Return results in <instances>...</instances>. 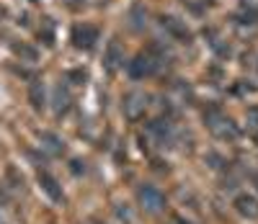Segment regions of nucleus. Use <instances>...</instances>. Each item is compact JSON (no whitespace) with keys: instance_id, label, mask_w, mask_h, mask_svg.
Wrapping results in <instances>:
<instances>
[{"instance_id":"nucleus-4","label":"nucleus","mask_w":258,"mask_h":224,"mask_svg":"<svg viewBox=\"0 0 258 224\" xmlns=\"http://www.w3.org/2000/svg\"><path fill=\"white\" fill-rule=\"evenodd\" d=\"M98 29L93 24H75L73 26V34H70V41H73V47L75 49H83V52H88L96 47V41H98Z\"/></svg>"},{"instance_id":"nucleus-23","label":"nucleus","mask_w":258,"mask_h":224,"mask_svg":"<svg viewBox=\"0 0 258 224\" xmlns=\"http://www.w3.org/2000/svg\"><path fill=\"white\" fill-rule=\"evenodd\" d=\"M116 216H119L121 221H129V219H132V216H129V211H126V209H121V204L116 206Z\"/></svg>"},{"instance_id":"nucleus-17","label":"nucleus","mask_w":258,"mask_h":224,"mask_svg":"<svg viewBox=\"0 0 258 224\" xmlns=\"http://www.w3.org/2000/svg\"><path fill=\"white\" fill-rule=\"evenodd\" d=\"M235 21H238L240 26H255V24H258V11H255L253 6H250V8H243Z\"/></svg>"},{"instance_id":"nucleus-15","label":"nucleus","mask_w":258,"mask_h":224,"mask_svg":"<svg viewBox=\"0 0 258 224\" xmlns=\"http://www.w3.org/2000/svg\"><path fill=\"white\" fill-rule=\"evenodd\" d=\"M6 178L11 181V188H16V191H21V193L26 191V181H24V175L16 170V165H8V168H6Z\"/></svg>"},{"instance_id":"nucleus-25","label":"nucleus","mask_w":258,"mask_h":224,"mask_svg":"<svg viewBox=\"0 0 258 224\" xmlns=\"http://www.w3.org/2000/svg\"><path fill=\"white\" fill-rule=\"evenodd\" d=\"M173 224H191V221H186L183 216H176V219H173Z\"/></svg>"},{"instance_id":"nucleus-16","label":"nucleus","mask_w":258,"mask_h":224,"mask_svg":"<svg viewBox=\"0 0 258 224\" xmlns=\"http://www.w3.org/2000/svg\"><path fill=\"white\" fill-rule=\"evenodd\" d=\"M13 54L21 57L24 62H36L39 59V52L34 47H29V44H13Z\"/></svg>"},{"instance_id":"nucleus-1","label":"nucleus","mask_w":258,"mask_h":224,"mask_svg":"<svg viewBox=\"0 0 258 224\" xmlns=\"http://www.w3.org/2000/svg\"><path fill=\"white\" fill-rule=\"evenodd\" d=\"M163 64L160 57V47H150L145 52H140L132 62H126V72L132 80H145V78H153Z\"/></svg>"},{"instance_id":"nucleus-7","label":"nucleus","mask_w":258,"mask_h":224,"mask_svg":"<svg viewBox=\"0 0 258 224\" xmlns=\"http://www.w3.org/2000/svg\"><path fill=\"white\" fill-rule=\"evenodd\" d=\"M160 26L173 36L176 41H183V44H188L191 41V29L186 26V21H181V18H176V16H160Z\"/></svg>"},{"instance_id":"nucleus-24","label":"nucleus","mask_w":258,"mask_h":224,"mask_svg":"<svg viewBox=\"0 0 258 224\" xmlns=\"http://www.w3.org/2000/svg\"><path fill=\"white\" fill-rule=\"evenodd\" d=\"M64 3H68L73 11H78V8H83V6H85V0H64Z\"/></svg>"},{"instance_id":"nucleus-22","label":"nucleus","mask_w":258,"mask_h":224,"mask_svg":"<svg viewBox=\"0 0 258 224\" xmlns=\"http://www.w3.org/2000/svg\"><path fill=\"white\" fill-rule=\"evenodd\" d=\"M70 165H73V168H70V170H73V173H75V175H80V173H85V165H83V163H80V160H73V163H70Z\"/></svg>"},{"instance_id":"nucleus-14","label":"nucleus","mask_w":258,"mask_h":224,"mask_svg":"<svg viewBox=\"0 0 258 224\" xmlns=\"http://www.w3.org/2000/svg\"><path fill=\"white\" fill-rule=\"evenodd\" d=\"M52 103H54V114H57V116H62L64 111L70 108V91H68V88H64L62 83H59V85L54 88V96H52Z\"/></svg>"},{"instance_id":"nucleus-10","label":"nucleus","mask_w":258,"mask_h":224,"mask_svg":"<svg viewBox=\"0 0 258 224\" xmlns=\"http://www.w3.org/2000/svg\"><path fill=\"white\" fill-rule=\"evenodd\" d=\"M232 206L243 219H250V221L258 219V198L250 196V193H238L235 201H232Z\"/></svg>"},{"instance_id":"nucleus-5","label":"nucleus","mask_w":258,"mask_h":224,"mask_svg":"<svg viewBox=\"0 0 258 224\" xmlns=\"http://www.w3.org/2000/svg\"><path fill=\"white\" fill-rule=\"evenodd\" d=\"M150 98L145 96V93H140V91H132V93H126L124 96V101H121V111H124V116L129 119V121H140L142 116H145V111H147V103Z\"/></svg>"},{"instance_id":"nucleus-18","label":"nucleus","mask_w":258,"mask_h":224,"mask_svg":"<svg viewBox=\"0 0 258 224\" xmlns=\"http://www.w3.org/2000/svg\"><path fill=\"white\" fill-rule=\"evenodd\" d=\"M39 39H44L47 47L54 44V31H52V21L49 18H44V29H39Z\"/></svg>"},{"instance_id":"nucleus-12","label":"nucleus","mask_w":258,"mask_h":224,"mask_svg":"<svg viewBox=\"0 0 258 224\" xmlns=\"http://www.w3.org/2000/svg\"><path fill=\"white\" fill-rule=\"evenodd\" d=\"M41 147H44L49 155H54V158H59V155H64V139L59 137V134L54 131H41Z\"/></svg>"},{"instance_id":"nucleus-19","label":"nucleus","mask_w":258,"mask_h":224,"mask_svg":"<svg viewBox=\"0 0 258 224\" xmlns=\"http://www.w3.org/2000/svg\"><path fill=\"white\" fill-rule=\"evenodd\" d=\"M183 3H186L191 11H197V13H199V11H204L207 6H212V0H183Z\"/></svg>"},{"instance_id":"nucleus-26","label":"nucleus","mask_w":258,"mask_h":224,"mask_svg":"<svg viewBox=\"0 0 258 224\" xmlns=\"http://www.w3.org/2000/svg\"><path fill=\"white\" fill-rule=\"evenodd\" d=\"M255 139H258V129H255Z\"/></svg>"},{"instance_id":"nucleus-2","label":"nucleus","mask_w":258,"mask_h":224,"mask_svg":"<svg viewBox=\"0 0 258 224\" xmlns=\"http://www.w3.org/2000/svg\"><path fill=\"white\" fill-rule=\"evenodd\" d=\"M204 121H207L209 131L217 139H222V142H235V139L240 137V126L235 124L230 116H225L222 111H217V108H209L207 114H204Z\"/></svg>"},{"instance_id":"nucleus-27","label":"nucleus","mask_w":258,"mask_h":224,"mask_svg":"<svg viewBox=\"0 0 258 224\" xmlns=\"http://www.w3.org/2000/svg\"><path fill=\"white\" fill-rule=\"evenodd\" d=\"M0 224H6V221H3V219H0Z\"/></svg>"},{"instance_id":"nucleus-20","label":"nucleus","mask_w":258,"mask_h":224,"mask_svg":"<svg viewBox=\"0 0 258 224\" xmlns=\"http://www.w3.org/2000/svg\"><path fill=\"white\" fill-rule=\"evenodd\" d=\"M68 78H70V80H75V85H80V83H85V78H88V75H85V70H73Z\"/></svg>"},{"instance_id":"nucleus-13","label":"nucleus","mask_w":258,"mask_h":224,"mask_svg":"<svg viewBox=\"0 0 258 224\" xmlns=\"http://www.w3.org/2000/svg\"><path fill=\"white\" fill-rule=\"evenodd\" d=\"M129 26H132L135 31H142L147 26V8L140 3H132V8H129Z\"/></svg>"},{"instance_id":"nucleus-3","label":"nucleus","mask_w":258,"mask_h":224,"mask_svg":"<svg viewBox=\"0 0 258 224\" xmlns=\"http://www.w3.org/2000/svg\"><path fill=\"white\" fill-rule=\"evenodd\" d=\"M137 204L147 214H160V211H165V196H163L160 188L150 186V183H142L137 188Z\"/></svg>"},{"instance_id":"nucleus-9","label":"nucleus","mask_w":258,"mask_h":224,"mask_svg":"<svg viewBox=\"0 0 258 224\" xmlns=\"http://www.w3.org/2000/svg\"><path fill=\"white\" fill-rule=\"evenodd\" d=\"M150 134H153V137L158 139L160 147H170V144H173V139H176L173 124H170L168 119H158V121H153V124H150Z\"/></svg>"},{"instance_id":"nucleus-6","label":"nucleus","mask_w":258,"mask_h":224,"mask_svg":"<svg viewBox=\"0 0 258 224\" xmlns=\"http://www.w3.org/2000/svg\"><path fill=\"white\" fill-rule=\"evenodd\" d=\"M39 186H41V191L49 196L52 204H64V191H62L59 181L49 170H39Z\"/></svg>"},{"instance_id":"nucleus-28","label":"nucleus","mask_w":258,"mask_h":224,"mask_svg":"<svg viewBox=\"0 0 258 224\" xmlns=\"http://www.w3.org/2000/svg\"><path fill=\"white\" fill-rule=\"evenodd\" d=\"M255 183H258V175H255Z\"/></svg>"},{"instance_id":"nucleus-8","label":"nucleus","mask_w":258,"mask_h":224,"mask_svg":"<svg viewBox=\"0 0 258 224\" xmlns=\"http://www.w3.org/2000/svg\"><path fill=\"white\" fill-rule=\"evenodd\" d=\"M124 67V49H121V44L114 39V41H109V47H106V52H103V70L106 72H119Z\"/></svg>"},{"instance_id":"nucleus-11","label":"nucleus","mask_w":258,"mask_h":224,"mask_svg":"<svg viewBox=\"0 0 258 224\" xmlns=\"http://www.w3.org/2000/svg\"><path fill=\"white\" fill-rule=\"evenodd\" d=\"M29 103L34 111H44V106H47V91H44V83L39 78H34L29 83Z\"/></svg>"},{"instance_id":"nucleus-21","label":"nucleus","mask_w":258,"mask_h":224,"mask_svg":"<svg viewBox=\"0 0 258 224\" xmlns=\"http://www.w3.org/2000/svg\"><path fill=\"white\" fill-rule=\"evenodd\" d=\"M248 126L250 129H258V108H250L248 111Z\"/></svg>"}]
</instances>
